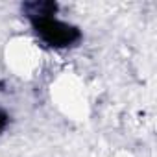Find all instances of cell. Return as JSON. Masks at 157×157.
<instances>
[{
    "mask_svg": "<svg viewBox=\"0 0 157 157\" xmlns=\"http://www.w3.org/2000/svg\"><path fill=\"white\" fill-rule=\"evenodd\" d=\"M35 30L52 46H67L78 37V32L74 28L59 22L57 19H50L46 15H41L35 21Z\"/></svg>",
    "mask_w": 157,
    "mask_h": 157,
    "instance_id": "1",
    "label": "cell"
},
{
    "mask_svg": "<svg viewBox=\"0 0 157 157\" xmlns=\"http://www.w3.org/2000/svg\"><path fill=\"white\" fill-rule=\"evenodd\" d=\"M4 126H6V117H4L2 113H0V129H2Z\"/></svg>",
    "mask_w": 157,
    "mask_h": 157,
    "instance_id": "2",
    "label": "cell"
}]
</instances>
